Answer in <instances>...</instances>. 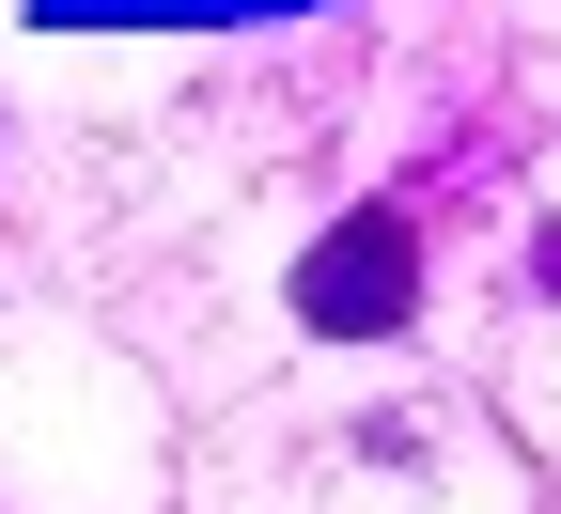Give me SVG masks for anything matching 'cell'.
<instances>
[{
	"label": "cell",
	"mask_w": 561,
	"mask_h": 514,
	"mask_svg": "<svg viewBox=\"0 0 561 514\" xmlns=\"http://www.w3.org/2000/svg\"><path fill=\"white\" fill-rule=\"evenodd\" d=\"M297 328L312 343H405V312H421V218L405 203H343L328 235L297 250Z\"/></svg>",
	"instance_id": "obj_1"
}]
</instances>
